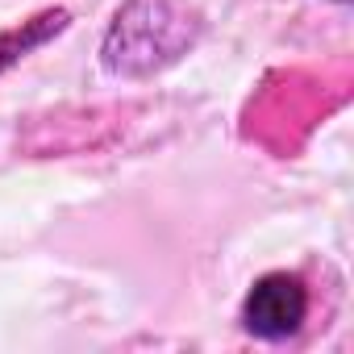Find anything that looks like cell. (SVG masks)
I'll return each mask as SVG.
<instances>
[{"instance_id":"cell-1","label":"cell","mask_w":354,"mask_h":354,"mask_svg":"<svg viewBox=\"0 0 354 354\" xmlns=\"http://www.w3.org/2000/svg\"><path fill=\"white\" fill-rule=\"evenodd\" d=\"M201 34L205 13L192 0H121L100 38V67L113 80H154L184 63Z\"/></svg>"},{"instance_id":"cell-2","label":"cell","mask_w":354,"mask_h":354,"mask_svg":"<svg viewBox=\"0 0 354 354\" xmlns=\"http://www.w3.org/2000/svg\"><path fill=\"white\" fill-rule=\"evenodd\" d=\"M308 308L313 296L300 271H267L246 288L238 321L254 342H288L304 329Z\"/></svg>"},{"instance_id":"cell-3","label":"cell","mask_w":354,"mask_h":354,"mask_svg":"<svg viewBox=\"0 0 354 354\" xmlns=\"http://www.w3.org/2000/svg\"><path fill=\"white\" fill-rule=\"evenodd\" d=\"M329 5H350V0H329Z\"/></svg>"}]
</instances>
